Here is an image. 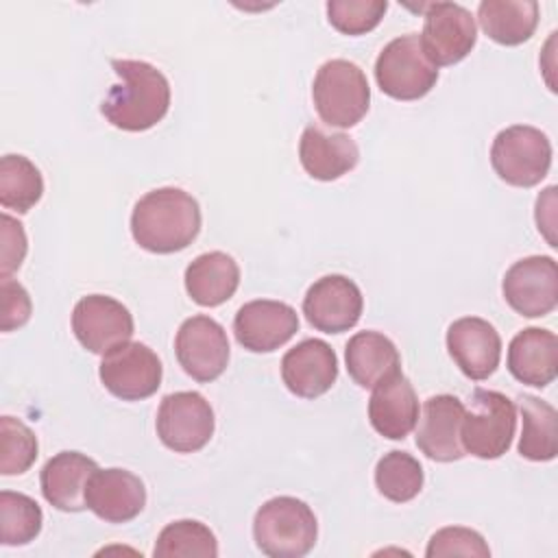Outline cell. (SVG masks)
Returning <instances> with one entry per match:
<instances>
[{
	"instance_id": "obj_8",
	"label": "cell",
	"mask_w": 558,
	"mask_h": 558,
	"mask_svg": "<svg viewBox=\"0 0 558 558\" xmlns=\"http://www.w3.org/2000/svg\"><path fill=\"white\" fill-rule=\"evenodd\" d=\"M157 436L177 453H194L214 436V410L209 401L194 390L166 395L157 410Z\"/></svg>"
},
{
	"instance_id": "obj_13",
	"label": "cell",
	"mask_w": 558,
	"mask_h": 558,
	"mask_svg": "<svg viewBox=\"0 0 558 558\" xmlns=\"http://www.w3.org/2000/svg\"><path fill=\"white\" fill-rule=\"evenodd\" d=\"M133 316L126 305L107 294H87L72 310V331L83 349L105 355L133 336Z\"/></svg>"
},
{
	"instance_id": "obj_22",
	"label": "cell",
	"mask_w": 558,
	"mask_h": 558,
	"mask_svg": "<svg viewBox=\"0 0 558 558\" xmlns=\"http://www.w3.org/2000/svg\"><path fill=\"white\" fill-rule=\"evenodd\" d=\"M299 159L312 179L336 181L357 166L360 150L347 133H329L318 124H310L301 133Z\"/></svg>"
},
{
	"instance_id": "obj_32",
	"label": "cell",
	"mask_w": 558,
	"mask_h": 558,
	"mask_svg": "<svg viewBox=\"0 0 558 558\" xmlns=\"http://www.w3.org/2000/svg\"><path fill=\"white\" fill-rule=\"evenodd\" d=\"M37 436L13 416H0V473L22 475L37 460Z\"/></svg>"
},
{
	"instance_id": "obj_10",
	"label": "cell",
	"mask_w": 558,
	"mask_h": 558,
	"mask_svg": "<svg viewBox=\"0 0 558 558\" xmlns=\"http://www.w3.org/2000/svg\"><path fill=\"white\" fill-rule=\"evenodd\" d=\"M425 57L438 65L462 61L477 41L475 17L469 9L456 2L425 4V22L418 35Z\"/></svg>"
},
{
	"instance_id": "obj_31",
	"label": "cell",
	"mask_w": 558,
	"mask_h": 558,
	"mask_svg": "<svg viewBox=\"0 0 558 558\" xmlns=\"http://www.w3.org/2000/svg\"><path fill=\"white\" fill-rule=\"evenodd\" d=\"M44 523V512L39 504L13 490L0 493V543L7 547H17L31 543Z\"/></svg>"
},
{
	"instance_id": "obj_15",
	"label": "cell",
	"mask_w": 558,
	"mask_h": 558,
	"mask_svg": "<svg viewBox=\"0 0 558 558\" xmlns=\"http://www.w3.org/2000/svg\"><path fill=\"white\" fill-rule=\"evenodd\" d=\"M296 331V310L283 301H248L233 318L235 340L251 353H270L283 347Z\"/></svg>"
},
{
	"instance_id": "obj_9",
	"label": "cell",
	"mask_w": 558,
	"mask_h": 558,
	"mask_svg": "<svg viewBox=\"0 0 558 558\" xmlns=\"http://www.w3.org/2000/svg\"><path fill=\"white\" fill-rule=\"evenodd\" d=\"M102 386L122 401H142L161 386V360L144 342H124L102 355L98 368Z\"/></svg>"
},
{
	"instance_id": "obj_1",
	"label": "cell",
	"mask_w": 558,
	"mask_h": 558,
	"mask_svg": "<svg viewBox=\"0 0 558 558\" xmlns=\"http://www.w3.org/2000/svg\"><path fill=\"white\" fill-rule=\"evenodd\" d=\"M198 231V201L181 187L146 192L131 214V235L148 253L168 255L183 251L196 240Z\"/></svg>"
},
{
	"instance_id": "obj_29",
	"label": "cell",
	"mask_w": 558,
	"mask_h": 558,
	"mask_svg": "<svg viewBox=\"0 0 558 558\" xmlns=\"http://www.w3.org/2000/svg\"><path fill=\"white\" fill-rule=\"evenodd\" d=\"M375 486L388 501H412L423 488V466L408 451L392 449L375 466Z\"/></svg>"
},
{
	"instance_id": "obj_19",
	"label": "cell",
	"mask_w": 558,
	"mask_h": 558,
	"mask_svg": "<svg viewBox=\"0 0 558 558\" xmlns=\"http://www.w3.org/2000/svg\"><path fill=\"white\" fill-rule=\"evenodd\" d=\"M87 508L107 523L133 521L146 506L144 482L126 469H98L87 484Z\"/></svg>"
},
{
	"instance_id": "obj_25",
	"label": "cell",
	"mask_w": 558,
	"mask_h": 558,
	"mask_svg": "<svg viewBox=\"0 0 558 558\" xmlns=\"http://www.w3.org/2000/svg\"><path fill=\"white\" fill-rule=\"evenodd\" d=\"M349 377L360 388H373L381 379L401 371V357L395 342L379 331H357L344 347Z\"/></svg>"
},
{
	"instance_id": "obj_21",
	"label": "cell",
	"mask_w": 558,
	"mask_h": 558,
	"mask_svg": "<svg viewBox=\"0 0 558 558\" xmlns=\"http://www.w3.org/2000/svg\"><path fill=\"white\" fill-rule=\"evenodd\" d=\"M98 471L96 460L81 451H59L52 456L41 473V495L44 499L63 512H81L87 508L85 493L89 477Z\"/></svg>"
},
{
	"instance_id": "obj_11",
	"label": "cell",
	"mask_w": 558,
	"mask_h": 558,
	"mask_svg": "<svg viewBox=\"0 0 558 558\" xmlns=\"http://www.w3.org/2000/svg\"><path fill=\"white\" fill-rule=\"evenodd\" d=\"M174 353L181 368L196 381L218 379L229 364V338L211 316L196 314L181 323L174 338Z\"/></svg>"
},
{
	"instance_id": "obj_26",
	"label": "cell",
	"mask_w": 558,
	"mask_h": 558,
	"mask_svg": "<svg viewBox=\"0 0 558 558\" xmlns=\"http://www.w3.org/2000/svg\"><path fill=\"white\" fill-rule=\"evenodd\" d=\"M482 31L501 46L527 41L538 26V2L534 0H484L477 7Z\"/></svg>"
},
{
	"instance_id": "obj_33",
	"label": "cell",
	"mask_w": 558,
	"mask_h": 558,
	"mask_svg": "<svg viewBox=\"0 0 558 558\" xmlns=\"http://www.w3.org/2000/svg\"><path fill=\"white\" fill-rule=\"evenodd\" d=\"M386 9V0H329L327 20L342 35H364L381 22Z\"/></svg>"
},
{
	"instance_id": "obj_5",
	"label": "cell",
	"mask_w": 558,
	"mask_h": 558,
	"mask_svg": "<svg viewBox=\"0 0 558 558\" xmlns=\"http://www.w3.org/2000/svg\"><path fill=\"white\" fill-rule=\"evenodd\" d=\"M517 408L512 399L497 390L477 388L471 395L469 410L460 427V440L466 453L482 460L501 458L514 438Z\"/></svg>"
},
{
	"instance_id": "obj_20",
	"label": "cell",
	"mask_w": 558,
	"mask_h": 558,
	"mask_svg": "<svg viewBox=\"0 0 558 558\" xmlns=\"http://www.w3.org/2000/svg\"><path fill=\"white\" fill-rule=\"evenodd\" d=\"M418 397L410 379L399 371L373 386L368 421L388 440H403L418 423Z\"/></svg>"
},
{
	"instance_id": "obj_28",
	"label": "cell",
	"mask_w": 558,
	"mask_h": 558,
	"mask_svg": "<svg viewBox=\"0 0 558 558\" xmlns=\"http://www.w3.org/2000/svg\"><path fill=\"white\" fill-rule=\"evenodd\" d=\"M44 194L39 168L24 155H4L0 159V205L17 214L33 209Z\"/></svg>"
},
{
	"instance_id": "obj_16",
	"label": "cell",
	"mask_w": 558,
	"mask_h": 558,
	"mask_svg": "<svg viewBox=\"0 0 558 558\" xmlns=\"http://www.w3.org/2000/svg\"><path fill=\"white\" fill-rule=\"evenodd\" d=\"M447 351L462 375L482 381L499 366L501 338L488 320L480 316H462L447 329Z\"/></svg>"
},
{
	"instance_id": "obj_36",
	"label": "cell",
	"mask_w": 558,
	"mask_h": 558,
	"mask_svg": "<svg viewBox=\"0 0 558 558\" xmlns=\"http://www.w3.org/2000/svg\"><path fill=\"white\" fill-rule=\"evenodd\" d=\"M0 277H11L26 257V233L20 220L9 214L0 216Z\"/></svg>"
},
{
	"instance_id": "obj_7",
	"label": "cell",
	"mask_w": 558,
	"mask_h": 558,
	"mask_svg": "<svg viewBox=\"0 0 558 558\" xmlns=\"http://www.w3.org/2000/svg\"><path fill=\"white\" fill-rule=\"evenodd\" d=\"M379 89L395 100H418L438 81V68L425 57L416 33L388 41L375 61Z\"/></svg>"
},
{
	"instance_id": "obj_14",
	"label": "cell",
	"mask_w": 558,
	"mask_h": 558,
	"mask_svg": "<svg viewBox=\"0 0 558 558\" xmlns=\"http://www.w3.org/2000/svg\"><path fill=\"white\" fill-rule=\"evenodd\" d=\"M364 310V296L357 283L344 275H325L316 279L303 296L307 323L325 333H342L357 325Z\"/></svg>"
},
{
	"instance_id": "obj_12",
	"label": "cell",
	"mask_w": 558,
	"mask_h": 558,
	"mask_svg": "<svg viewBox=\"0 0 558 558\" xmlns=\"http://www.w3.org/2000/svg\"><path fill=\"white\" fill-rule=\"evenodd\" d=\"M506 303L525 318L547 316L558 305V266L554 257L530 255L514 262L501 281Z\"/></svg>"
},
{
	"instance_id": "obj_18",
	"label": "cell",
	"mask_w": 558,
	"mask_h": 558,
	"mask_svg": "<svg viewBox=\"0 0 558 558\" xmlns=\"http://www.w3.org/2000/svg\"><path fill=\"white\" fill-rule=\"evenodd\" d=\"M464 403L453 395H434L423 403L416 447L436 462L460 460L466 451L460 440Z\"/></svg>"
},
{
	"instance_id": "obj_30",
	"label": "cell",
	"mask_w": 558,
	"mask_h": 558,
	"mask_svg": "<svg viewBox=\"0 0 558 558\" xmlns=\"http://www.w3.org/2000/svg\"><path fill=\"white\" fill-rule=\"evenodd\" d=\"M153 556L157 558H190V556H203V558H216L218 556V541L216 534L201 521L194 519H181L168 523L157 541Z\"/></svg>"
},
{
	"instance_id": "obj_4",
	"label": "cell",
	"mask_w": 558,
	"mask_h": 558,
	"mask_svg": "<svg viewBox=\"0 0 558 558\" xmlns=\"http://www.w3.org/2000/svg\"><path fill=\"white\" fill-rule=\"evenodd\" d=\"M312 100L327 126L351 129L366 116L371 105L366 74L349 59H329L314 76Z\"/></svg>"
},
{
	"instance_id": "obj_24",
	"label": "cell",
	"mask_w": 558,
	"mask_h": 558,
	"mask_svg": "<svg viewBox=\"0 0 558 558\" xmlns=\"http://www.w3.org/2000/svg\"><path fill=\"white\" fill-rule=\"evenodd\" d=\"M183 281L194 303L203 307H216L235 294L240 286V266L231 255L222 251H209L187 264Z\"/></svg>"
},
{
	"instance_id": "obj_34",
	"label": "cell",
	"mask_w": 558,
	"mask_h": 558,
	"mask_svg": "<svg viewBox=\"0 0 558 558\" xmlns=\"http://www.w3.org/2000/svg\"><path fill=\"white\" fill-rule=\"evenodd\" d=\"M427 558H440V556H480L488 558L490 547L484 541V536L471 527L462 525H449L432 534L427 549Z\"/></svg>"
},
{
	"instance_id": "obj_3",
	"label": "cell",
	"mask_w": 558,
	"mask_h": 558,
	"mask_svg": "<svg viewBox=\"0 0 558 558\" xmlns=\"http://www.w3.org/2000/svg\"><path fill=\"white\" fill-rule=\"evenodd\" d=\"M316 536V514L296 497H272L255 512L253 538L257 549L270 558H301L312 551Z\"/></svg>"
},
{
	"instance_id": "obj_23",
	"label": "cell",
	"mask_w": 558,
	"mask_h": 558,
	"mask_svg": "<svg viewBox=\"0 0 558 558\" xmlns=\"http://www.w3.org/2000/svg\"><path fill=\"white\" fill-rule=\"evenodd\" d=\"M508 371L527 386L545 388L558 375V338L549 329L525 327L508 344Z\"/></svg>"
},
{
	"instance_id": "obj_2",
	"label": "cell",
	"mask_w": 558,
	"mask_h": 558,
	"mask_svg": "<svg viewBox=\"0 0 558 558\" xmlns=\"http://www.w3.org/2000/svg\"><path fill=\"white\" fill-rule=\"evenodd\" d=\"M111 68L120 81L100 105L107 122L131 133L161 122L170 109V83L163 72L135 59H113Z\"/></svg>"
},
{
	"instance_id": "obj_35",
	"label": "cell",
	"mask_w": 558,
	"mask_h": 558,
	"mask_svg": "<svg viewBox=\"0 0 558 558\" xmlns=\"http://www.w3.org/2000/svg\"><path fill=\"white\" fill-rule=\"evenodd\" d=\"M31 312L33 303L26 288L11 277H0V331L7 333L26 325Z\"/></svg>"
},
{
	"instance_id": "obj_6",
	"label": "cell",
	"mask_w": 558,
	"mask_h": 558,
	"mask_svg": "<svg viewBox=\"0 0 558 558\" xmlns=\"http://www.w3.org/2000/svg\"><path fill=\"white\" fill-rule=\"evenodd\" d=\"M490 166L497 172V177L508 185L534 187L549 172L551 142L536 126H506L493 140Z\"/></svg>"
},
{
	"instance_id": "obj_27",
	"label": "cell",
	"mask_w": 558,
	"mask_h": 558,
	"mask_svg": "<svg viewBox=\"0 0 558 558\" xmlns=\"http://www.w3.org/2000/svg\"><path fill=\"white\" fill-rule=\"evenodd\" d=\"M521 410V438H519V453L532 462H549L558 453V429H556V408L541 397L521 395L519 397Z\"/></svg>"
},
{
	"instance_id": "obj_17",
	"label": "cell",
	"mask_w": 558,
	"mask_h": 558,
	"mask_svg": "<svg viewBox=\"0 0 558 558\" xmlns=\"http://www.w3.org/2000/svg\"><path fill=\"white\" fill-rule=\"evenodd\" d=\"M281 379L301 399L325 395L338 379L336 351L320 338H307L281 357Z\"/></svg>"
}]
</instances>
